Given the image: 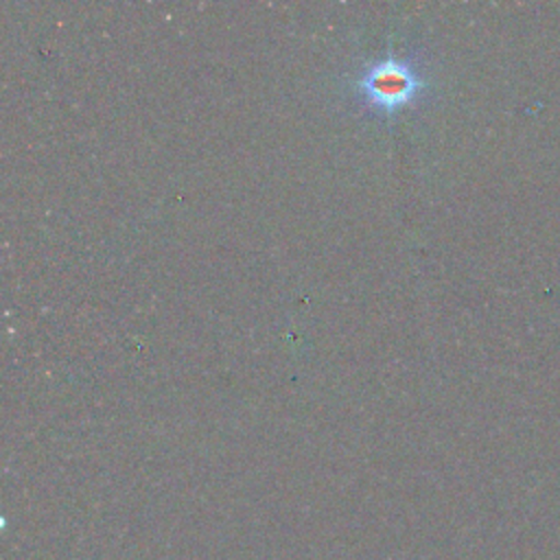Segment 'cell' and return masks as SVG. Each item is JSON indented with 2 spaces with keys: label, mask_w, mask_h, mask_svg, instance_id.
<instances>
[{
  "label": "cell",
  "mask_w": 560,
  "mask_h": 560,
  "mask_svg": "<svg viewBox=\"0 0 560 560\" xmlns=\"http://www.w3.org/2000/svg\"><path fill=\"white\" fill-rule=\"evenodd\" d=\"M424 88L422 74L416 66L396 55L372 61L354 81L361 101L381 114H394L411 105Z\"/></svg>",
  "instance_id": "1"
}]
</instances>
